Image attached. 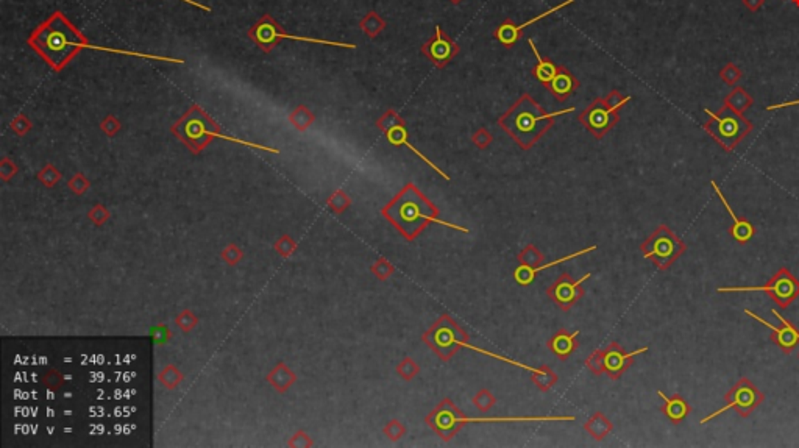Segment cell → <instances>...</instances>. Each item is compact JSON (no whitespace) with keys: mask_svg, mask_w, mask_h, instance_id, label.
<instances>
[{"mask_svg":"<svg viewBox=\"0 0 799 448\" xmlns=\"http://www.w3.org/2000/svg\"><path fill=\"white\" fill-rule=\"evenodd\" d=\"M592 274H586L582 279L575 280L572 275L562 274L553 285L547 289L548 297L553 300L557 306L563 311H568L575 306V303L584 297V281L591 279Z\"/></svg>","mask_w":799,"mask_h":448,"instance_id":"obj_13","label":"cell"},{"mask_svg":"<svg viewBox=\"0 0 799 448\" xmlns=\"http://www.w3.org/2000/svg\"><path fill=\"white\" fill-rule=\"evenodd\" d=\"M383 433H384L386 438L392 440V442H397V440L402 439L406 434V426L400 420L394 419L383 428Z\"/></svg>","mask_w":799,"mask_h":448,"instance_id":"obj_31","label":"cell"},{"mask_svg":"<svg viewBox=\"0 0 799 448\" xmlns=\"http://www.w3.org/2000/svg\"><path fill=\"white\" fill-rule=\"evenodd\" d=\"M472 401L481 413H486V411H489L492 406H495L497 399L489 389H481V390H478V394L473 397Z\"/></svg>","mask_w":799,"mask_h":448,"instance_id":"obj_29","label":"cell"},{"mask_svg":"<svg viewBox=\"0 0 799 448\" xmlns=\"http://www.w3.org/2000/svg\"><path fill=\"white\" fill-rule=\"evenodd\" d=\"M710 186H712L715 194L718 195V199H720V201L723 204V206L726 208V211L729 213V216H731V219H732V225L729 226V235H731V238L734 239V241L739 242V244L750 242L751 239H752L754 236H756V226H754L748 219L737 216V213H735V211L732 210V206L729 205L727 199L725 197V195H723L720 186L716 185V181H714V180L710 181Z\"/></svg>","mask_w":799,"mask_h":448,"instance_id":"obj_16","label":"cell"},{"mask_svg":"<svg viewBox=\"0 0 799 448\" xmlns=\"http://www.w3.org/2000/svg\"><path fill=\"white\" fill-rule=\"evenodd\" d=\"M629 100L631 97H620L617 92H612L607 99H597L584 113H581L579 122L597 140H601L618 122V110Z\"/></svg>","mask_w":799,"mask_h":448,"instance_id":"obj_8","label":"cell"},{"mask_svg":"<svg viewBox=\"0 0 799 448\" xmlns=\"http://www.w3.org/2000/svg\"><path fill=\"white\" fill-rule=\"evenodd\" d=\"M718 292H765L782 309H787L799 297V280L787 267H781L764 286H727Z\"/></svg>","mask_w":799,"mask_h":448,"instance_id":"obj_7","label":"cell"},{"mask_svg":"<svg viewBox=\"0 0 799 448\" xmlns=\"http://www.w3.org/2000/svg\"><path fill=\"white\" fill-rule=\"evenodd\" d=\"M181 2H188V3H191V5H194V6H199V8H200V10H203V11H206V13H209V11H211V8H209V6H205V5H201V3H197V2H194V0H181Z\"/></svg>","mask_w":799,"mask_h":448,"instance_id":"obj_36","label":"cell"},{"mask_svg":"<svg viewBox=\"0 0 799 448\" xmlns=\"http://www.w3.org/2000/svg\"><path fill=\"white\" fill-rule=\"evenodd\" d=\"M593 250H597V245H591V247H587V249H584V250H579V251H576V254H572V255H568V256L559 258V260L551 261V263H548V264H542V266H538V267L520 266V267L516 269V272H513V279H516V281L518 283L520 286H525V288H526V286H529V285H532V283L536 281L537 275L541 274L543 269L554 267V266H557V264L566 263V261H570V260H575V258L582 256V255H586V254H591V251H593Z\"/></svg>","mask_w":799,"mask_h":448,"instance_id":"obj_19","label":"cell"},{"mask_svg":"<svg viewBox=\"0 0 799 448\" xmlns=\"http://www.w3.org/2000/svg\"><path fill=\"white\" fill-rule=\"evenodd\" d=\"M452 2H453V3H458V2H461V0H452Z\"/></svg>","mask_w":799,"mask_h":448,"instance_id":"obj_37","label":"cell"},{"mask_svg":"<svg viewBox=\"0 0 799 448\" xmlns=\"http://www.w3.org/2000/svg\"><path fill=\"white\" fill-rule=\"evenodd\" d=\"M657 395L661 397L662 401H664L661 411L664 413L665 417L671 422V424L679 425L681 422L686 420L687 415L692 413V408H690L687 400L684 399L682 395L675 394L673 397H667L662 392V390H657Z\"/></svg>","mask_w":799,"mask_h":448,"instance_id":"obj_21","label":"cell"},{"mask_svg":"<svg viewBox=\"0 0 799 448\" xmlns=\"http://www.w3.org/2000/svg\"><path fill=\"white\" fill-rule=\"evenodd\" d=\"M648 347H642L631 353L625 351L623 347L617 342L609 344L606 349H601L602 351V361H604V374L611 378V380H620L625 372L634 364V358L648 351Z\"/></svg>","mask_w":799,"mask_h":448,"instance_id":"obj_15","label":"cell"},{"mask_svg":"<svg viewBox=\"0 0 799 448\" xmlns=\"http://www.w3.org/2000/svg\"><path fill=\"white\" fill-rule=\"evenodd\" d=\"M491 140H492V138H491L489 133H487V130H479L478 133L473 136V141H475V144H477V146H478L479 149H486L487 146H489Z\"/></svg>","mask_w":799,"mask_h":448,"instance_id":"obj_34","label":"cell"},{"mask_svg":"<svg viewBox=\"0 0 799 448\" xmlns=\"http://www.w3.org/2000/svg\"><path fill=\"white\" fill-rule=\"evenodd\" d=\"M573 2H575V0H566V2H562V3H559V5L553 6V8H550L548 11L542 13V15L532 17L531 21L525 22V24H522V25H512L511 22H504L503 25H500L498 30L495 31L497 40H498L501 44H504V46H512V44L516 42V41L518 40V38H520V31H522L523 28L529 27V25H532L534 22H538V21H541V19H543V17L553 15V13H557L559 10L566 8L567 5H572Z\"/></svg>","mask_w":799,"mask_h":448,"instance_id":"obj_18","label":"cell"},{"mask_svg":"<svg viewBox=\"0 0 799 448\" xmlns=\"http://www.w3.org/2000/svg\"><path fill=\"white\" fill-rule=\"evenodd\" d=\"M586 365L593 375H597V376L604 375V361H602V351L597 350V351H593L592 355H588V358L586 359Z\"/></svg>","mask_w":799,"mask_h":448,"instance_id":"obj_32","label":"cell"},{"mask_svg":"<svg viewBox=\"0 0 799 448\" xmlns=\"http://www.w3.org/2000/svg\"><path fill=\"white\" fill-rule=\"evenodd\" d=\"M771 313L779 319L781 325L776 326L775 324H770L768 320L760 317V315H757L756 313L750 311V309H745V314L748 315V317L757 320L762 325H765L766 328H770V331H771L770 339H771L773 344L777 345L784 353H791L799 345V330L793 324H791L790 320L782 317V315L779 314L776 309H771Z\"/></svg>","mask_w":799,"mask_h":448,"instance_id":"obj_14","label":"cell"},{"mask_svg":"<svg viewBox=\"0 0 799 448\" xmlns=\"http://www.w3.org/2000/svg\"><path fill=\"white\" fill-rule=\"evenodd\" d=\"M579 331H567V330H559L557 333H554L553 336L550 338L548 340V349L550 351L553 353L554 356H557L561 359V361H566L570 356L573 355L578 349V336H579Z\"/></svg>","mask_w":799,"mask_h":448,"instance_id":"obj_20","label":"cell"},{"mask_svg":"<svg viewBox=\"0 0 799 448\" xmlns=\"http://www.w3.org/2000/svg\"><path fill=\"white\" fill-rule=\"evenodd\" d=\"M575 110V106H570L568 110L545 113L529 96H523L509 111L498 119V125L520 147L529 150L550 130L554 117L567 115V113Z\"/></svg>","mask_w":799,"mask_h":448,"instance_id":"obj_3","label":"cell"},{"mask_svg":"<svg viewBox=\"0 0 799 448\" xmlns=\"http://www.w3.org/2000/svg\"><path fill=\"white\" fill-rule=\"evenodd\" d=\"M381 214L400 233H402L406 239H408V241H414V239L420 235L429 224L450 226V229L453 230L468 233V230L464 229V226L447 224L440 220L439 217L440 213L437 210V206L433 201H429L425 197V195L418 191V188L415 185H412V183H408V185H406L402 191H400L395 197L383 208Z\"/></svg>","mask_w":799,"mask_h":448,"instance_id":"obj_1","label":"cell"},{"mask_svg":"<svg viewBox=\"0 0 799 448\" xmlns=\"http://www.w3.org/2000/svg\"><path fill=\"white\" fill-rule=\"evenodd\" d=\"M642 255L657 269L667 270L687 250L686 242L676 236L667 225H659L651 236L640 245Z\"/></svg>","mask_w":799,"mask_h":448,"instance_id":"obj_6","label":"cell"},{"mask_svg":"<svg viewBox=\"0 0 799 448\" xmlns=\"http://www.w3.org/2000/svg\"><path fill=\"white\" fill-rule=\"evenodd\" d=\"M253 40H255L259 46H261L265 52L274 47V44L280 40H294V41H304V42H315V44H325V46H334V47H344V49H356L354 44L347 42H334V41H325L317 40V38H302V36H290L283 33L280 25L272 21L269 16H265L261 22L256 24L255 27L250 30L249 33Z\"/></svg>","mask_w":799,"mask_h":448,"instance_id":"obj_11","label":"cell"},{"mask_svg":"<svg viewBox=\"0 0 799 448\" xmlns=\"http://www.w3.org/2000/svg\"><path fill=\"white\" fill-rule=\"evenodd\" d=\"M531 380L542 390V392H548V390L559 381V376H557L556 372L551 370V367H548V365H542V367H537L532 372Z\"/></svg>","mask_w":799,"mask_h":448,"instance_id":"obj_25","label":"cell"},{"mask_svg":"<svg viewBox=\"0 0 799 448\" xmlns=\"http://www.w3.org/2000/svg\"><path fill=\"white\" fill-rule=\"evenodd\" d=\"M28 44L56 71L65 67L79 50L90 46L86 38L67 21L63 13H55L49 21L44 22L28 38Z\"/></svg>","mask_w":799,"mask_h":448,"instance_id":"obj_2","label":"cell"},{"mask_svg":"<svg viewBox=\"0 0 799 448\" xmlns=\"http://www.w3.org/2000/svg\"><path fill=\"white\" fill-rule=\"evenodd\" d=\"M425 55L433 60L437 66H445L453 56L459 52V47L442 33L439 25H436V38L423 47Z\"/></svg>","mask_w":799,"mask_h":448,"instance_id":"obj_17","label":"cell"},{"mask_svg":"<svg viewBox=\"0 0 799 448\" xmlns=\"http://www.w3.org/2000/svg\"><path fill=\"white\" fill-rule=\"evenodd\" d=\"M397 374L402 376L404 381H412L418 374H420V365H418L411 356H406L403 361L397 365Z\"/></svg>","mask_w":799,"mask_h":448,"instance_id":"obj_28","label":"cell"},{"mask_svg":"<svg viewBox=\"0 0 799 448\" xmlns=\"http://www.w3.org/2000/svg\"><path fill=\"white\" fill-rule=\"evenodd\" d=\"M370 270H372V274L375 275L378 280L386 281V280H389L392 275H394L395 267L392 266V264H390L388 260H386V258H379V260H377L375 263L372 264Z\"/></svg>","mask_w":799,"mask_h":448,"instance_id":"obj_30","label":"cell"},{"mask_svg":"<svg viewBox=\"0 0 799 448\" xmlns=\"http://www.w3.org/2000/svg\"><path fill=\"white\" fill-rule=\"evenodd\" d=\"M528 42H529L531 50H532V52H534V55H536V60H537V66L534 67V75H536V78H537L538 81H541V83H543V85H547V86H548V85L551 83V81L554 80V77H556V75H557V71H559V67H556V66H554L553 63H551V61L542 60L541 53H538V50L536 49V44L532 42L531 40H529Z\"/></svg>","mask_w":799,"mask_h":448,"instance_id":"obj_23","label":"cell"},{"mask_svg":"<svg viewBox=\"0 0 799 448\" xmlns=\"http://www.w3.org/2000/svg\"><path fill=\"white\" fill-rule=\"evenodd\" d=\"M576 86H578V83H576L573 75L567 72L566 69L559 67L554 80L548 85V90L553 92V96L559 100V102H563V100L575 92Z\"/></svg>","mask_w":799,"mask_h":448,"instance_id":"obj_22","label":"cell"},{"mask_svg":"<svg viewBox=\"0 0 799 448\" xmlns=\"http://www.w3.org/2000/svg\"><path fill=\"white\" fill-rule=\"evenodd\" d=\"M329 205L333 206L334 211L340 213V211L347 210L348 205H350V199H348L344 192H338V194H334L333 199H329Z\"/></svg>","mask_w":799,"mask_h":448,"instance_id":"obj_33","label":"cell"},{"mask_svg":"<svg viewBox=\"0 0 799 448\" xmlns=\"http://www.w3.org/2000/svg\"><path fill=\"white\" fill-rule=\"evenodd\" d=\"M706 113L709 122L704 125V128L727 151L737 147L752 130V124L741 113L732 110L726 103L718 113H712L710 110H706Z\"/></svg>","mask_w":799,"mask_h":448,"instance_id":"obj_4","label":"cell"},{"mask_svg":"<svg viewBox=\"0 0 799 448\" xmlns=\"http://www.w3.org/2000/svg\"><path fill=\"white\" fill-rule=\"evenodd\" d=\"M612 422L609 420L604 414L602 413H595L591 419H588L586 424H584V430L591 434L593 439L597 440H602L604 439L609 433L612 431Z\"/></svg>","mask_w":799,"mask_h":448,"instance_id":"obj_24","label":"cell"},{"mask_svg":"<svg viewBox=\"0 0 799 448\" xmlns=\"http://www.w3.org/2000/svg\"><path fill=\"white\" fill-rule=\"evenodd\" d=\"M518 263L520 266H526V267H538L542 266L543 261H545V256L541 250H538L536 245H526V247L520 251L518 255Z\"/></svg>","mask_w":799,"mask_h":448,"instance_id":"obj_26","label":"cell"},{"mask_svg":"<svg viewBox=\"0 0 799 448\" xmlns=\"http://www.w3.org/2000/svg\"><path fill=\"white\" fill-rule=\"evenodd\" d=\"M378 127L384 131L386 138H388V141L392 144V146L408 147V149L412 151V154H415L425 164H427V166H429L431 169L436 170V172L439 174L440 176H443V179H445V180H450V176H448L445 172H443L442 169L437 167L433 161L428 160V158L422 154L420 150H417L414 146H412V144H411L409 140H408V130H406L403 121L395 115L394 111H388V115H386V116L381 119V121L378 122Z\"/></svg>","mask_w":799,"mask_h":448,"instance_id":"obj_12","label":"cell"},{"mask_svg":"<svg viewBox=\"0 0 799 448\" xmlns=\"http://www.w3.org/2000/svg\"><path fill=\"white\" fill-rule=\"evenodd\" d=\"M464 413L454 405L450 399H443L433 411H431L425 422L437 436L445 442H450L458 434L464 424H462Z\"/></svg>","mask_w":799,"mask_h":448,"instance_id":"obj_10","label":"cell"},{"mask_svg":"<svg viewBox=\"0 0 799 448\" xmlns=\"http://www.w3.org/2000/svg\"><path fill=\"white\" fill-rule=\"evenodd\" d=\"M422 339L442 361H450L470 338L448 314H443L425 331Z\"/></svg>","mask_w":799,"mask_h":448,"instance_id":"obj_5","label":"cell"},{"mask_svg":"<svg viewBox=\"0 0 799 448\" xmlns=\"http://www.w3.org/2000/svg\"><path fill=\"white\" fill-rule=\"evenodd\" d=\"M764 400L765 395L764 392H760L756 384L748 380V378H741V380H739L737 384H735V386L726 394L725 406L716 409L715 413L707 414L706 417L701 419L700 424L706 425L707 422L716 419L723 413L731 411V409L737 411V414L741 415V417H750V414L756 411V408Z\"/></svg>","mask_w":799,"mask_h":448,"instance_id":"obj_9","label":"cell"},{"mask_svg":"<svg viewBox=\"0 0 799 448\" xmlns=\"http://www.w3.org/2000/svg\"><path fill=\"white\" fill-rule=\"evenodd\" d=\"M795 105H799V99H798V100H791V102H782V103H777V105H770L766 110H768V111L782 110V108H787V106H795Z\"/></svg>","mask_w":799,"mask_h":448,"instance_id":"obj_35","label":"cell"},{"mask_svg":"<svg viewBox=\"0 0 799 448\" xmlns=\"http://www.w3.org/2000/svg\"><path fill=\"white\" fill-rule=\"evenodd\" d=\"M725 103L731 106V108L735 110V111L743 113L746 108H750V106L752 105V99H751L750 96H748V94H746L743 90H740V88H737V90H734V91L726 97V102H725Z\"/></svg>","mask_w":799,"mask_h":448,"instance_id":"obj_27","label":"cell"}]
</instances>
